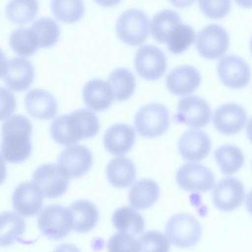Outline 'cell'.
Listing matches in <instances>:
<instances>
[{
  "label": "cell",
  "mask_w": 252,
  "mask_h": 252,
  "mask_svg": "<svg viewBox=\"0 0 252 252\" xmlns=\"http://www.w3.org/2000/svg\"><path fill=\"white\" fill-rule=\"evenodd\" d=\"M84 101L89 108L102 111L111 105L114 96L109 84L99 79L89 81L83 89Z\"/></svg>",
  "instance_id": "obj_22"
},
{
  "label": "cell",
  "mask_w": 252,
  "mask_h": 252,
  "mask_svg": "<svg viewBox=\"0 0 252 252\" xmlns=\"http://www.w3.org/2000/svg\"><path fill=\"white\" fill-rule=\"evenodd\" d=\"M240 6L249 8L252 7V0H235Z\"/></svg>",
  "instance_id": "obj_42"
},
{
  "label": "cell",
  "mask_w": 252,
  "mask_h": 252,
  "mask_svg": "<svg viewBox=\"0 0 252 252\" xmlns=\"http://www.w3.org/2000/svg\"><path fill=\"white\" fill-rule=\"evenodd\" d=\"M201 77L194 67L185 65L171 70L166 78L169 91L177 95H185L193 93L199 86Z\"/></svg>",
  "instance_id": "obj_19"
},
{
  "label": "cell",
  "mask_w": 252,
  "mask_h": 252,
  "mask_svg": "<svg viewBox=\"0 0 252 252\" xmlns=\"http://www.w3.org/2000/svg\"><path fill=\"white\" fill-rule=\"evenodd\" d=\"M9 43L14 53L25 57L33 55L39 47L35 35L30 28H20L13 31L9 36Z\"/></svg>",
  "instance_id": "obj_32"
},
{
  "label": "cell",
  "mask_w": 252,
  "mask_h": 252,
  "mask_svg": "<svg viewBox=\"0 0 252 252\" xmlns=\"http://www.w3.org/2000/svg\"><path fill=\"white\" fill-rule=\"evenodd\" d=\"M25 105L30 116L40 120L53 118L58 110L57 102L54 96L42 89L29 91L25 96Z\"/></svg>",
  "instance_id": "obj_20"
},
{
  "label": "cell",
  "mask_w": 252,
  "mask_h": 252,
  "mask_svg": "<svg viewBox=\"0 0 252 252\" xmlns=\"http://www.w3.org/2000/svg\"><path fill=\"white\" fill-rule=\"evenodd\" d=\"M135 139V133L133 127L126 124H118L111 126L105 131L103 144L110 153L122 155L131 149Z\"/></svg>",
  "instance_id": "obj_21"
},
{
  "label": "cell",
  "mask_w": 252,
  "mask_h": 252,
  "mask_svg": "<svg viewBox=\"0 0 252 252\" xmlns=\"http://www.w3.org/2000/svg\"><path fill=\"white\" fill-rule=\"evenodd\" d=\"M199 7L207 17L214 20L226 16L230 12L231 0H198Z\"/></svg>",
  "instance_id": "obj_38"
},
{
  "label": "cell",
  "mask_w": 252,
  "mask_h": 252,
  "mask_svg": "<svg viewBox=\"0 0 252 252\" xmlns=\"http://www.w3.org/2000/svg\"><path fill=\"white\" fill-rule=\"evenodd\" d=\"M247 120L244 108L236 103H228L219 107L213 116L216 129L225 135H233L243 129Z\"/></svg>",
  "instance_id": "obj_16"
},
{
  "label": "cell",
  "mask_w": 252,
  "mask_h": 252,
  "mask_svg": "<svg viewBox=\"0 0 252 252\" xmlns=\"http://www.w3.org/2000/svg\"><path fill=\"white\" fill-rule=\"evenodd\" d=\"M165 231L169 241L181 248L194 246L202 234L199 221L187 213H178L171 217L166 223Z\"/></svg>",
  "instance_id": "obj_3"
},
{
  "label": "cell",
  "mask_w": 252,
  "mask_h": 252,
  "mask_svg": "<svg viewBox=\"0 0 252 252\" xmlns=\"http://www.w3.org/2000/svg\"><path fill=\"white\" fill-rule=\"evenodd\" d=\"M140 252H167L170 249L169 240L162 233L149 230L138 238Z\"/></svg>",
  "instance_id": "obj_36"
},
{
  "label": "cell",
  "mask_w": 252,
  "mask_h": 252,
  "mask_svg": "<svg viewBox=\"0 0 252 252\" xmlns=\"http://www.w3.org/2000/svg\"><path fill=\"white\" fill-rule=\"evenodd\" d=\"M110 252H139L140 247L138 240L130 234L120 231L113 235L107 243Z\"/></svg>",
  "instance_id": "obj_37"
},
{
  "label": "cell",
  "mask_w": 252,
  "mask_h": 252,
  "mask_svg": "<svg viewBox=\"0 0 252 252\" xmlns=\"http://www.w3.org/2000/svg\"><path fill=\"white\" fill-rule=\"evenodd\" d=\"M250 47H251V52L252 53V38L251 41Z\"/></svg>",
  "instance_id": "obj_44"
},
{
  "label": "cell",
  "mask_w": 252,
  "mask_h": 252,
  "mask_svg": "<svg viewBox=\"0 0 252 252\" xmlns=\"http://www.w3.org/2000/svg\"><path fill=\"white\" fill-rule=\"evenodd\" d=\"M182 23L180 16L172 10H164L157 13L151 23V32L155 39L166 43L174 29Z\"/></svg>",
  "instance_id": "obj_27"
},
{
  "label": "cell",
  "mask_w": 252,
  "mask_h": 252,
  "mask_svg": "<svg viewBox=\"0 0 252 252\" xmlns=\"http://www.w3.org/2000/svg\"><path fill=\"white\" fill-rule=\"evenodd\" d=\"M38 7L37 0H10L6 5L5 13L11 22L22 25L35 18Z\"/></svg>",
  "instance_id": "obj_31"
},
{
  "label": "cell",
  "mask_w": 252,
  "mask_h": 252,
  "mask_svg": "<svg viewBox=\"0 0 252 252\" xmlns=\"http://www.w3.org/2000/svg\"><path fill=\"white\" fill-rule=\"evenodd\" d=\"M178 149L180 155L185 159L200 161L210 153L211 141L203 131L190 129L184 132L180 138Z\"/></svg>",
  "instance_id": "obj_17"
},
{
  "label": "cell",
  "mask_w": 252,
  "mask_h": 252,
  "mask_svg": "<svg viewBox=\"0 0 252 252\" xmlns=\"http://www.w3.org/2000/svg\"><path fill=\"white\" fill-rule=\"evenodd\" d=\"M68 178L58 164L54 163L40 165L32 176V182L43 196L50 198L58 197L66 191L69 186Z\"/></svg>",
  "instance_id": "obj_7"
},
{
  "label": "cell",
  "mask_w": 252,
  "mask_h": 252,
  "mask_svg": "<svg viewBox=\"0 0 252 252\" xmlns=\"http://www.w3.org/2000/svg\"><path fill=\"white\" fill-rule=\"evenodd\" d=\"M219 78L226 87L240 89L247 86L251 78L248 64L237 56L228 55L221 58L217 66Z\"/></svg>",
  "instance_id": "obj_14"
},
{
  "label": "cell",
  "mask_w": 252,
  "mask_h": 252,
  "mask_svg": "<svg viewBox=\"0 0 252 252\" xmlns=\"http://www.w3.org/2000/svg\"><path fill=\"white\" fill-rule=\"evenodd\" d=\"M108 82L113 91L114 98L123 101L131 96L135 88V79L128 69L118 68L110 74Z\"/></svg>",
  "instance_id": "obj_29"
},
{
  "label": "cell",
  "mask_w": 252,
  "mask_h": 252,
  "mask_svg": "<svg viewBox=\"0 0 252 252\" xmlns=\"http://www.w3.org/2000/svg\"><path fill=\"white\" fill-rule=\"evenodd\" d=\"M176 181L183 189L190 192H206L215 183V176L211 170L200 163H186L176 173Z\"/></svg>",
  "instance_id": "obj_10"
},
{
  "label": "cell",
  "mask_w": 252,
  "mask_h": 252,
  "mask_svg": "<svg viewBox=\"0 0 252 252\" xmlns=\"http://www.w3.org/2000/svg\"><path fill=\"white\" fill-rule=\"evenodd\" d=\"M246 133L249 139L252 143V118L250 119L247 124Z\"/></svg>",
  "instance_id": "obj_43"
},
{
  "label": "cell",
  "mask_w": 252,
  "mask_h": 252,
  "mask_svg": "<svg viewBox=\"0 0 252 252\" xmlns=\"http://www.w3.org/2000/svg\"><path fill=\"white\" fill-rule=\"evenodd\" d=\"M215 160L221 172L226 175L237 172L243 166L245 158L242 150L233 145H222L214 152Z\"/></svg>",
  "instance_id": "obj_30"
},
{
  "label": "cell",
  "mask_w": 252,
  "mask_h": 252,
  "mask_svg": "<svg viewBox=\"0 0 252 252\" xmlns=\"http://www.w3.org/2000/svg\"><path fill=\"white\" fill-rule=\"evenodd\" d=\"M212 196L213 203L217 209L230 212L243 203L245 191L240 181L234 177H227L216 184Z\"/></svg>",
  "instance_id": "obj_15"
},
{
  "label": "cell",
  "mask_w": 252,
  "mask_h": 252,
  "mask_svg": "<svg viewBox=\"0 0 252 252\" xmlns=\"http://www.w3.org/2000/svg\"><path fill=\"white\" fill-rule=\"evenodd\" d=\"M94 1L99 5L105 7H111L118 4L122 0H94Z\"/></svg>",
  "instance_id": "obj_40"
},
{
  "label": "cell",
  "mask_w": 252,
  "mask_h": 252,
  "mask_svg": "<svg viewBox=\"0 0 252 252\" xmlns=\"http://www.w3.org/2000/svg\"><path fill=\"white\" fill-rule=\"evenodd\" d=\"M195 32L190 26L181 24L172 31L166 42L169 51L179 54L187 50L193 43Z\"/></svg>",
  "instance_id": "obj_35"
},
{
  "label": "cell",
  "mask_w": 252,
  "mask_h": 252,
  "mask_svg": "<svg viewBox=\"0 0 252 252\" xmlns=\"http://www.w3.org/2000/svg\"><path fill=\"white\" fill-rule=\"evenodd\" d=\"M106 174L111 185L118 188H126L135 180L136 170L131 159L121 156L114 158L109 162Z\"/></svg>",
  "instance_id": "obj_23"
},
{
  "label": "cell",
  "mask_w": 252,
  "mask_h": 252,
  "mask_svg": "<svg viewBox=\"0 0 252 252\" xmlns=\"http://www.w3.org/2000/svg\"><path fill=\"white\" fill-rule=\"evenodd\" d=\"M135 70L142 78L154 81L164 74L167 65L166 57L158 48L150 45L141 47L134 59Z\"/></svg>",
  "instance_id": "obj_11"
},
{
  "label": "cell",
  "mask_w": 252,
  "mask_h": 252,
  "mask_svg": "<svg viewBox=\"0 0 252 252\" xmlns=\"http://www.w3.org/2000/svg\"><path fill=\"white\" fill-rule=\"evenodd\" d=\"M149 20L143 11L129 9L123 12L118 19L116 31L119 38L131 46L143 43L149 34Z\"/></svg>",
  "instance_id": "obj_5"
},
{
  "label": "cell",
  "mask_w": 252,
  "mask_h": 252,
  "mask_svg": "<svg viewBox=\"0 0 252 252\" xmlns=\"http://www.w3.org/2000/svg\"><path fill=\"white\" fill-rule=\"evenodd\" d=\"M51 9L54 17L64 23L77 22L85 12L83 0H52Z\"/></svg>",
  "instance_id": "obj_33"
},
{
  "label": "cell",
  "mask_w": 252,
  "mask_h": 252,
  "mask_svg": "<svg viewBox=\"0 0 252 252\" xmlns=\"http://www.w3.org/2000/svg\"><path fill=\"white\" fill-rule=\"evenodd\" d=\"M196 0H169L174 6L178 8H186L192 5Z\"/></svg>",
  "instance_id": "obj_39"
},
{
  "label": "cell",
  "mask_w": 252,
  "mask_h": 252,
  "mask_svg": "<svg viewBox=\"0 0 252 252\" xmlns=\"http://www.w3.org/2000/svg\"><path fill=\"white\" fill-rule=\"evenodd\" d=\"M229 37L227 31L217 24H210L202 29L196 39V47L204 58L215 60L222 57L229 46Z\"/></svg>",
  "instance_id": "obj_8"
},
{
  "label": "cell",
  "mask_w": 252,
  "mask_h": 252,
  "mask_svg": "<svg viewBox=\"0 0 252 252\" xmlns=\"http://www.w3.org/2000/svg\"><path fill=\"white\" fill-rule=\"evenodd\" d=\"M72 217V229L79 233H86L97 224L99 213L91 201L81 199L73 202L69 208Z\"/></svg>",
  "instance_id": "obj_25"
},
{
  "label": "cell",
  "mask_w": 252,
  "mask_h": 252,
  "mask_svg": "<svg viewBox=\"0 0 252 252\" xmlns=\"http://www.w3.org/2000/svg\"><path fill=\"white\" fill-rule=\"evenodd\" d=\"M91 151L82 145L65 148L60 154L57 164L68 178H78L85 174L93 164Z\"/></svg>",
  "instance_id": "obj_13"
},
{
  "label": "cell",
  "mask_w": 252,
  "mask_h": 252,
  "mask_svg": "<svg viewBox=\"0 0 252 252\" xmlns=\"http://www.w3.org/2000/svg\"><path fill=\"white\" fill-rule=\"evenodd\" d=\"M169 125V113L162 104L152 103L142 107L134 118L135 128L141 136L155 138L161 136Z\"/></svg>",
  "instance_id": "obj_4"
},
{
  "label": "cell",
  "mask_w": 252,
  "mask_h": 252,
  "mask_svg": "<svg viewBox=\"0 0 252 252\" xmlns=\"http://www.w3.org/2000/svg\"><path fill=\"white\" fill-rule=\"evenodd\" d=\"M112 221L116 229L133 236L142 233L145 226L142 216L127 206L116 210L112 215Z\"/></svg>",
  "instance_id": "obj_26"
},
{
  "label": "cell",
  "mask_w": 252,
  "mask_h": 252,
  "mask_svg": "<svg viewBox=\"0 0 252 252\" xmlns=\"http://www.w3.org/2000/svg\"><path fill=\"white\" fill-rule=\"evenodd\" d=\"M32 124L24 116L14 115L5 120L1 127L2 159L13 163L27 159L32 152Z\"/></svg>",
  "instance_id": "obj_2"
},
{
  "label": "cell",
  "mask_w": 252,
  "mask_h": 252,
  "mask_svg": "<svg viewBox=\"0 0 252 252\" xmlns=\"http://www.w3.org/2000/svg\"><path fill=\"white\" fill-rule=\"evenodd\" d=\"M31 29L35 35L39 47L49 48L58 41L60 31L57 23L52 19L42 17L35 21Z\"/></svg>",
  "instance_id": "obj_34"
},
{
  "label": "cell",
  "mask_w": 252,
  "mask_h": 252,
  "mask_svg": "<svg viewBox=\"0 0 252 252\" xmlns=\"http://www.w3.org/2000/svg\"><path fill=\"white\" fill-rule=\"evenodd\" d=\"M246 206L249 212L252 215V189L247 195Z\"/></svg>",
  "instance_id": "obj_41"
},
{
  "label": "cell",
  "mask_w": 252,
  "mask_h": 252,
  "mask_svg": "<svg viewBox=\"0 0 252 252\" xmlns=\"http://www.w3.org/2000/svg\"><path fill=\"white\" fill-rule=\"evenodd\" d=\"M159 188L157 183L150 179H142L135 182L128 193L130 204L136 210L146 209L158 200Z\"/></svg>",
  "instance_id": "obj_24"
},
{
  "label": "cell",
  "mask_w": 252,
  "mask_h": 252,
  "mask_svg": "<svg viewBox=\"0 0 252 252\" xmlns=\"http://www.w3.org/2000/svg\"><path fill=\"white\" fill-rule=\"evenodd\" d=\"M72 217L69 208L58 204L45 207L37 219L41 233L50 239L59 240L72 229Z\"/></svg>",
  "instance_id": "obj_6"
},
{
  "label": "cell",
  "mask_w": 252,
  "mask_h": 252,
  "mask_svg": "<svg viewBox=\"0 0 252 252\" xmlns=\"http://www.w3.org/2000/svg\"><path fill=\"white\" fill-rule=\"evenodd\" d=\"M24 220L13 212H5L0 214V246H9L17 241L21 242V237L25 232Z\"/></svg>",
  "instance_id": "obj_28"
},
{
  "label": "cell",
  "mask_w": 252,
  "mask_h": 252,
  "mask_svg": "<svg viewBox=\"0 0 252 252\" xmlns=\"http://www.w3.org/2000/svg\"><path fill=\"white\" fill-rule=\"evenodd\" d=\"M211 116L210 107L203 98L190 95L180 100L173 120L193 128H201L210 123Z\"/></svg>",
  "instance_id": "obj_9"
},
{
  "label": "cell",
  "mask_w": 252,
  "mask_h": 252,
  "mask_svg": "<svg viewBox=\"0 0 252 252\" xmlns=\"http://www.w3.org/2000/svg\"><path fill=\"white\" fill-rule=\"evenodd\" d=\"M43 196L39 189L33 182H23L16 188L13 193L12 200L13 208L23 216H33L41 209Z\"/></svg>",
  "instance_id": "obj_18"
},
{
  "label": "cell",
  "mask_w": 252,
  "mask_h": 252,
  "mask_svg": "<svg viewBox=\"0 0 252 252\" xmlns=\"http://www.w3.org/2000/svg\"><path fill=\"white\" fill-rule=\"evenodd\" d=\"M1 77L6 85L14 91L28 89L34 78V70L29 60L15 57L4 60L1 65Z\"/></svg>",
  "instance_id": "obj_12"
},
{
  "label": "cell",
  "mask_w": 252,
  "mask_h": 252,
  "mask_svg": "<svg viewBox=\"0 0 252 252\" xmlns=\"http://www.w3.org/2000/svg\"><path fill=\"white\" fill-rule=\"evenodd\" d=\"M99 128L96 115L88 109H80L55 118L51 125L50 133L56 142L67 146L93 137Z\"/></svg>",
  "instance_id": "obj_1"
}]
</instances>
